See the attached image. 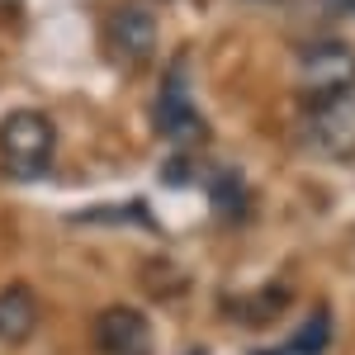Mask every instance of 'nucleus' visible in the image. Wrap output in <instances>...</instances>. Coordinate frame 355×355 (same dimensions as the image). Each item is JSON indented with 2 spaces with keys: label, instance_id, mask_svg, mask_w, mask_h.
<instances>
[{
  "label": "nucleus",
  "instance_id": "obj_5",
  "mask_svg": "<svg viewBox=\"0 0 355 355\" xmlns=\"http://www.w3.org/2000/svg\"><path fill=\"white\" fill-rule=\"evenodd\" d=\"M95 346L105 355H152V322L137 308L114 303L95 318Z\"/></svg>",
  "mask_w": 355,
  "mask_h": 355
},
{
  "label": "nucleus",
  "instance_id": "obj_9",
  "mask_svg": "<svg viewBox=\"0 0 355 355\" xmlns=\"http://www.w3.org/2000/svg\"><path fill=\"white\" fill-rule=\"evenodd\" d=\"M322 5H331V10H351L355 15V0H322Z\"/></svg>",
  "mask_w": 355,
  "mask_h": 355
},
{
  "label": "nucleus",
  "instance_id": "obj_10",
  "mask_svg": "<svg viewBox=\"0 0 355 355\" xmlns=\"http://www.w3.org/2000/svg\"><path fill=\"white\" fill-rule=\"evenodd\" d=\"M0 5H10V0H0Z\"/></svg>",
  "mask_w": 355,
  "mask_h": 355
},
{
  "label": "nucleus",
  "instance_id": "obj_6",
  "mask_svg": "<svg viewBox=\"0 0 355 355\" xmlns=\"http://www.w3.org/2000/svg\"><path fill=\"white\" fill-rule=\"evenodd\" d=\"M152 123H157V133H162L166 142H194V137H204V119L194 110L180 71L166 76L162 95H157V105H152Z\"/></svg>",
  "mask_w": 355,
  "mask_h": 355
},
{
  "label": "nucleus",
  "instance_id": "obj_2",
  "mask_svg": "<svg viewBox=\"0 0 355 355\" xmlns=\"http://www.w3.org/2000/svg\"><path fill=\"white\" fill-rule=\"evenodd\" d=\"M303 137L322 157H355V85L322 95V100H308Z\"/></svg>",
  "mask_w": 355,
  "mask_h": 355
},
{
  "label": "nucleus",
  "instance_id": "obj_1",
  "mask_svg": "<svg viewBox=\"0 0 355 355\" xmlns=\"http://www.w3.org/2000/svg\"><path fill=\"white\" fill-rule=\"evenodd\" d=\"M57 152V128L48 114L15 110L0 119V166L10 180H38Z\"/></svg>",
  "mask_w": 355,
  "mask_h": 355
},
{
  "label": "nucleus",
  "instance_id": "obj_7",
  "mask_svg": "<svg viewBox=\"0 0 355 355\" xmlns=\"http://www.w3.org/2000/svg\"><path fill=\"white\" fill-rule=\"evenodd\" d=\"M38 327V294L28 284H5L0 289V341L5 346H19L28 331Z\"/></svg>",
  "mask_w": 355,
  "mask_h": 355
},
{
  "label": "nucleus",
  "instance_id": "obj_8",
  "mask_svg": "<svg viewBox=\"0 0 355 355\" xmlns=\"http://www.w3.org/2000/svg\"><path fill=\"white\" fill-rule=\"evenodd\" d=\"M331 341V318L327 308H318L299 331H294V341H289V355H322V346Z\"/></svg>",
  "mask_w": 355,
  "mask_h": 355
},
{
  "label": "nucleus",
  "instance_id": "obj_3",
  "mask_svg": "<svg viewBox=\"0 0 355 355\" xmlns=\"http://www.w3.org/2000/svg\"><path fill=\"white\" fill-rule=\"evenodd\" d=\"M105 48L114 53V62H123V67H137V62H147V57L157 53V19H152V10L147 5H114L110 15H105Z\"/></svg>",
  "mask_w": 355,
  "mask_h": 355
},
{
  "label": "nucleus",
  "instance_id": "obj_4",
  "mask_svg": "<svg viewBox=\"0 0 355 355\" xmlns=\"http://www.w3.org/2000/svg\"><path fill=\"white\" fill-rule=\"evenodd\" d=\"M299 85L308 100H322V95H336V90H346L355 85V53L346 43H308L299 53Z\"/></svg>",
  "mask_w": 355,
  "mask_h": 355
}]
</instances>
